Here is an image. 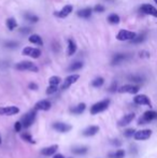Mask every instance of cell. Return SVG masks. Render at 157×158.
Instances as JSON below:
<instances>
[{"instance_id":"1","label":"cell","mask_w":157,"mask_h":158,"mask_svg":"<svg viewBox=\"0 0 157 158\" xmlns=\"http://www.w3.org/2000/svg\"><path fill=\"white\" fill-rule=\"evenodd\" d=\"M15 69L19 71H31V72H38L39 68L37 64H35L31 61L24 60L15 64Z\"/></svg>"},{"instance_id":"2","label":"cell","mask_w":157,"mask_h":158,"mask_svg":"<svg viewBox=\"0 0 157 158\" xmlns=\"http://www.w3.org/2000/svg\"><path fill=\"white\" fill-rule=\"evenodd\" d=\"M110 106V100L109 99H105L101 100V101L95 103L94 106H92L90 108V114H98V113L103 112L105 110H107Z\"/></svg>"},{"instance_id":"3","label":"cell","mask_w":157,"mask_h":158,"mask_svg":"<svg viewBox=\"0 0 157 158\" xmlns=\"http://www.w3.org/2000/svg\"><path fill=\"white\" fill-rule=\"evenodd\" d=\"M137 37V33L130 30L122 29L119 30L118 33L116 35V39L119 41H127V40H134Z\"/></svg>"},{"instance_id":"4","label":"cell","mask_w":157,"mask_h":158,"mask_svg":"<svg viewBox=\"0 0 157 158\" xmlns=\"http://www.w3.org/2000/svg\"><path fill=\"white\" fill-rule=\"evenodd\" d=\"M36 115H37L36 110H32V111H30V112H28L27 114L23 117V119H22V125H23V127L28 128V127L31 126L35 122Z\"/></svg>"},{"instance_id":"5","label":"cell","mask_w":157,"mask_h":158,"mask_svg":"<svg viewBox=\"0 0 157 158\" xmlns=\"http://www.w3.org/2000/svg\"><path fill=\"white\" fill-rule=\"evenodd\" d=\"M156 118H157V113L155 111H147V112H144V114L139 118V124H140V125L147 124Z\"/></svg>"},{"instance_id":"6","label":"cell","mask_w":157,"mask_h":158,"mask_svg":"<svg viewBox=\"0 0 157 158\" xmlns=\"http://www.w3.org/2000/svg\"><path fill=\"white\" fill-rule=\"evenodd\" d=\"M22 54L25 55V56H30L32 58H39L41 56V50L36 48H30V46H27L25 48L23 51H22Z\"/></svg>"},{"instance_id":"7","label":"cell","mask_w":157,"mask_h":158,"mask_svg":"<svg viewBox=\"0 0 157 158\" xmlns=\"http://www.w3.org/2000/svg\"><path fill=\"white\" fill-rule=\"evenodd\" d=\"M152 135V130L150 129H143V130H139L134 133V138L138 141H145L147 140L149 138H151Z\"/></svg>"},{"instance_id":"8","label":"cell","mask_w":157,"mask_h":158,"mask_svg":"<svg viewBox=\"0 0 157 158\" xmlns=\"http://www.w3.org/2000/svg\"><path fill=\"white\" fill-rule=\"evenodd\" d=\"M80 79V75L79 74H71V75H68L67 77L65 79V81H64L63 85H61V89L65 90L67 89L68 87H70V86L72 85V84H74L76 81Z\"/></svg>"},{"instance_id":"9","label":"cell","mask_w":157,"mask_h":158,"mask_svg":"<svg viewBox=\"0 0 157 158\" xmlns=\"http://www.w3.org/2000/svg\"><path fill=\"white\" fill-rule=\"evenodd\" d=\"M140 11L147 15H152V16H155L157 17V9L155 6H153L152 4L149 3H144L140 6Z\"/></svg>"},{"instance_id":"10","label":"cell","mask_w":157,"mask_h":158,"mask_svg":"<svg viewBox=\"0 0 157 158\" xmlns=\"http://www.w3.org/2000/svg\"><path fill=\"white\" fill-rule=\"evenodd\" d=\"M19 112V109L17 106H2L0 108V115H9L12 116Z\"/></svg>"},{"instance_id":"11","label":"cell","mask_w":157,"mask_h":158,"mask_svg":"<svg viewBox=\"0 0 157 158\" xmlns=\"http://www.w3.org/2000/svg\"><path fill=\"white\" fill-rule=\"evenodd\" d=\"M72 10H73V6H70V4H67V6H64L60 11H58V12H55L54 15L56 17H59V19H65V17H67L68 15L72 12Z\"/></svg>"},{"instance_id":"12","label":"cell","mask_w":157,"mask_h":158,"mask_svg":"<svg viewBox=\"0 0 157 158\" xmlns=\"http://www.w3.org/2000/svg\"><path fill=\"white\" fill-rule=\"evenodd\" d=\"M118 92L124 94V93H128V94H137L139 92V87L136 85H131V84H127L122 87L118 88Z\"/></svg>"},{"instance_id":"13","label":"cell","mask_w":157,"mask_h":158,"mask_svg":"<svg viewBox=\"0 0 157 158\" xmlns=\"http://www.w3.org/2000/svg\"><path fill=\"white\" fill-rule=\"evenodd\" d=\"M134 103L140 104V106H151V101H150L149 97L145 95H137L134 98Z\"/></svg>"},{"instance_id":"14","label":"cell","mask_w":157,"mask_h":158,"mask_svg":"<svg viewBox=\"0 0 157 158\" xmlns=\"http://www.w3.org/2000/svg\"><path fill=\"white\" fill-rule=\"evenodd\" d=\"M53 128L55 130L59 131V132H68V131H70L72 129V126L65 123H54L53 124Z\"/></svg>"},{"instance_id":"15","label":"cell","mask_w":157,"mask_h":158,"mask_svg":"<svg viewBox=\"0 0 157 158\" xmlns=\"http://www.w3.org/2000/svg\"><path fill=\"white\" fill-rule=\"evenodd\" d=\"M134 117H136V115H134V113H129V114H126V115H124V116L122 117V118L118 121V126L123 127V126L128 125V124H129V123H131V122L134 121Z\"/></svg>"},{"instance_id":"16","label":"cell","mask_w":157,"mask_h":158,"mask_svg":"<svg viewBox=\"0 0 157 158\" xmlns=\"http://www.w3.org/2000/svg\"><path fill=\"white\" fill-rule=\"evenodd\" d=\"M51 109V102L48 100H40L35 106V110L48 111Z\"/></svg>"},{"instance_id":"17","label":"cell","mask_w":157,"mask_h":158,"mask_svg":"<svg viewBox=\"0 0 157 158\" xmlns=\"http://www.w3.org/2000/svg\"><path fill=\"white\" fill-rule=\"evenodd\" d=\"M57 148H58V146H57L56 144H54V145H51V146H48V148H42L41 154L44 155V156H51V155H54L55 153H56Z\"/></svg>"},{"instance_id":"18","label":"cell","mask_w":157,"mask_h":158,"mask_svg":"<svg viewBox=\"0 0 157 158\" xmlns=\"http://www.w3.org/2000/svg\"><path fill=\"white\" fill-rule=\"evenodd\" d=\"M93 13V9L90 8H85V9H81L76 12V15L81 19H89L92 16Z\"/></svg>"},{"instance_id":"19","label":"cell","mask_w":157,"mask_h":158,"mask_svg":"<svg viewBox=\"0 0 157 158\" xmlns=\"http://www.w3.org/2000/svg\"><path fill=\"white\" fill-rule=\"evenodd\" d=\"M127 59V55L126 54H116L113 56L112 58V61H111V64L113 66H116V64H119L121 63H123L124 60Z\"/></svg>"},{"instance_id":"20","label":"cell","mask_w":157,"mask_h":158,"mask_svg":"<svg viewBox=\"0 0 157 158\" xmlns=\"http://www.w3.org/2000/svg\"><path fill=\"white\" fill-rule=\"evenodd\" d=\"M98 131H99L98 126H89L88 128H86L83 131V135H85V137H92V135H96Z\"/></svg>"},{"instance_id":"21","label":"cell","mask_w":157,"mask_h":158,"mask_svg":"<svg viewBox=\"0 0 157 158\" xmlns=\"http://www.w3.org/2000/svg\"><path fill=\"white\" fill-rule=\"evenodd\" d=\"M76 52V44L74 43V41L72 39L68 40V48H67V54L69 56H72L74 53Z\"/></svg>"},{"instance_id":"22","label":"cell","mask_w":157,"mask_h":158,"mask_svg":"<svg viewBox=\"0 0 157 158\" xmlns=\"http://www.w3.org/2000/svg\"><path fill=\"white\" fill-rule=\"evenodd\" d=\"M86 109V104L85 103H80L78 106H76L74 108L70 109V112L73 113V114H82V113L85 111Z\"/></svg>"},{"instance_id":"23","label":"cell","mask_w":157,"mask_h":158,"mask_svg":"<svg viewBox=\"0 0 157 158\" xmlns=\"http://www.w3.org/2000/svg\"><path fill=\"white\" fill-rule=\"evenodd\" d=\"M24 19L31 24H35L39 21V17L37 16V15L32 14V13H25V14H24Z\"/></svg>"},{"instance_id":"24","label":"cell","mask_w":157,"mask_h":158,"mask_svg":"<svg viewBox=\"0 0 157 158\" xmlns=\"http://www.w3.org/2000/svg\"><path fill=\"white\" fill-rule=\"evenodd\" d=\"M29 42L36 44V45H43V41H42L41 37L38 35H31L29 37Z\"/></svg>"},{"instance_id":"25","label":"cell","mask_w":157,"mask_h":158,"mask_svg":"<svg viewBox=\"0 0 157 158\" xmlns=\"http://www.w3.org/2000/svg\"><path fill=\"white\" fill-rule=\"evenodd\" d=\"M107 21L109 22L110 24H112V25H116V24H118V23H119L121 19H119V16H118V14L113 13V14H110L109 16H108Z\"/></svg>"},{"instance_id":"26","label":"cell","mask_w":157,"mask_h":158,"mask_svg":"<svg viewBox=\"0 0 157 158\" xmlns=\"http://www.w3.org/2000/svg\"><path fill=\"white\" fill-rule=\"evenodd\" d=\"M6 27H8V29H9V30H14L15 28L17 27L16 21H15V19H13V17H10V19H6Z\"/></svg>"},{"instance_id":"27","label":"cell","mask_w":157,"mask_h":158,"mask_svg":"<svg viewBox=\"0 0 157 158\" xmlns=\"http://www.w3.org/2000/svg\"><path fill=\"white\" fill-rule=\"evenodd\" d=\"M86 152H87V148H85V146H79V148H72V153L76 155H84Z\"/></svg>"},{"instance_id":"28","label":"cell","mask_w":157,"mask_h":158,"mask_svg":"<svg viewBox=\"0 0 157 158\" xmlns=\"http://www.w3.org/2000/svg\"><path fill=\"white\" fill-rule=\"evenodd\" d=\"M109 157L110 158H124L125 157V152H124L123 150H118L116 152L109 154Z\"/></svg>"},{"instance_id":"29","label":"cell","mask_w":157,"mask_h":158,"mask_svg":"<svg viewBox=\"0 0 157 158\" xmlns=\"http://www.w3.org/2000/svg\"><path fill=\"white\" fill-rule=\"evenodd\" d=\"M105 83V79L103 77H96L94 81L92 82V85L94 87H101Z\"/></svg>"},{"instance_id":"30","label":"cell","mask_w":157,"mask_h":158,"mask_svg":"<svg viewBox=\"0 0 157 158\" xmlns=\"http://www.w3.org/2000/svg\"><path fill=\"white\" fill-rule=\"evenodd\" d=\"M82 68H83V63L82 61H76L69 67V71H76Z\"/></svg>"},{"instance_id":"31","label":"cell","mask_w":157,"mask_h":158,"mask_svg":"<svg viewBox=\"0 0 157 158\" xmlns=\"http://www.w3.org/2000/svg\"><path fill=\"white\" fill-rule=\"evenodd\" d=\"M48 83L52 86H58L59 83H60V77H51L50 80H48Z\"/></svg>"},{"instance_id":"32","label":"cell","mask_w":157,"mask_h":158,"mask_svg":"<svg viewBox=\"0 0 157 158\" xmlns=\"http://www.w3.org/2000/svg\"><path fill=\"white\" fill-rule=\"evenodd\" d=\"M145 39V35H137L136 38H134V40H132V43L134 44H138V43H141V42H143Z\"/></svg>"},{"instance_id":"33","label":"cell","mask_w":157,"mask_h":158,"mask_svg":"<svg viewBox=\"0 0 157 158\" xmlns=\"http://www.w3.org/2000/svg\"><path fill=\"white\" fill-rule=\"evenodd\" d=\"M22 139H24L26 142H29V143H35L34 139H32V137L29 133H23V135H22Z\"/></svg>"},{"instance_id":"34","label":"cell","mask_w":157,"mask_h":158,"mask_svg":"<svg viewBox=\"0 0 157 158\" xmlns=\"http://www.w3.org/2000/svg\"><path fill=\"white\" fill-rule=\"evenodd\" d=\"M57 89H58V86L50 85L48 88H46V94H48V95H52V94H54V93H56Z\"/></svg>"},{"instance_id":"35","label":"cell","mask_w":157,"mask_h":158,"mask_svg":"<svg viewBox=\"0 0 157 158\" xmlns=\"http://www.w3.org/2000/svg\"><path fill=\"white\" fill-rule=\"evenodd\" d=\"M93 11H94V12L102 13L103 11H105V8H103V6H101V4H97L96 6H94V9H93Z\"/></svg>"},{"instance_id":"36","label":"cell","mask_w":157,"mask_h":158,"mask_svg":"<svg viewBox=\"0 0 157 158\" xmlns=\"http://www.w3.org/2000/svg\"><path fill=\"white\" fill-rule=\"evenodd\" d=\"M134 129H127V130H125V132H124V135H125V137H131V135H134Z\"/></svg>"},{"instance_id":"37","label":"cell","mask_w":157,"mask_h":158,"mask_svg":"<svg viewBox=\"0 0 157 158\" xmlns=\"http://www.w3.org/2000/svg\"><path fill=\"white\" fill-rule=\"evenodd\" d=\"M17 45H19V43H16V42H13V41H9V42H6V43L4 44V46H6V48H16Z\"/></svg>"},{"instance_id":"38","label":"cell","mask_w":157,"mask_h":158,"mask_svg":"<svg viewBox=\"0 0 157 158\" xmlns=\"http://www.w3.org/2000/svg\"><path fill=\"white\" fill-rule=\"evenodd\" d=\"M22 127H23V125H22L21 122H16V123H15V125H14V130L16 131V132H19V131H21V129H22Z\"/></svg>"},{"instance_id":"39","label":"cell","mask_w":157,"mask_h":158,"mask_svg":"<svg viewBox=\"0 0 157 158\" xmlns=\"http://www.w3.org/2000/svg\"><path fill=\"white\" fill-rule=\"evenodd\" d=\"M19 31H21L22 33H25V35H26V33L31 31V29H30L29 27H22L21 29H19Z\"/></svg>"},{"instance_id":"40","label":"cell","mask_w":157,"mask_h":158,"mask_svg":"<svg viewBox=\"0 0 157 158\" xmlns=\"http://www.w3.org/2000/svg\"><path fill=\"white\" fill-rule=\"evenodd\" d=\"M130 80H131V81H134V82H141V81H142V77L132 75V77H130Z\"/></svg>"},{"instance_id":"41","label":"cell","mask_w":157,"mask_h":158,"mask_svg":"<svg viewBox=\"0 0 157 158\" xmlns=\"http://www.w3.org/2000/svg\"><path fill=\"white\" fill-rule=\"evenodd\" d=\"M28 87H29L30 89H35V90L38 89V85H37L36 83H30L29 85H28Z\"/></svg>"},{"instance_id":"42","label":"cell","mask_w":157,"mask_h":158,"mask_svg":"<svg viewBox=\"0 0 157 158\" xmlns=\"http://www.w3.org/2000/svg\"><path fill=\"white\" fill-rule=\"evenodd\" d=\"M53 158H65V157H64V155H61V154H57V155H55Z\"/></svg>"},{"instance_id":"43","label":"cell","mask_w":157,"mask_h":158,"mask_svg":"<svg viewBox=\"0 0 157 158\" xmlns=\"http://www.w3.org/2000/svg\"><path fill=\"white\" fill-rule=\"evenodd\" d=\"M113 143L115 144V145H119V144H121V142L116 141V139H115V140H114V141H113Z\"/></svg>"},{"instance_id":"44","label":"cell","mask_w":157,"mask_h":158,"mask_svg":"<svg viewBox=\"0 0 157 158\" xmlns=\"http://www.w3.org/2000/svg\"><path fill=\"white\" fill-rule=\"evenodd\" d=\"M154 1H155V3L157 4V0H154Z\"/></svg>"},{"instance_id":"45","label":"cell","mask_w":157,"mask_h":158,"mask_svg":"<svg viewBox=\"0 0 157 158\" xmlns=\"http://www.w3.org/2000/svg\"><path fill=\"white\" fill-rule=\"evenodd\" d=\"M0 143H1V137H0Z\"/></svg>"}]
</instances>
